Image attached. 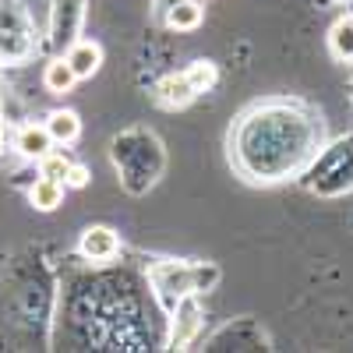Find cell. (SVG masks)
Instances as JSON below:
<instances>
[{"label": "cell", "mask_w": 353, "mask_h": 353, "mask_svg": "<svg viewBox=\"0 0 353 353\" xmlns=\"http://www.w3.org/2000/svg\"><path fill=\"white\" fill-rule=\"evenodd\" d=\"M325 141V124L304 103H265L244 113L237 134H230V156L241 173L258 184H279L304 173Z\"/></svg>", "instance_id": "6da1fadb"}, {"label": "cell", "mask_w": 353, "mask_h": 353, "mask_svg": "<svg viewBox=\"0 0 353 353\" xmlns=\"http://www.w3.org/2000/svg\"><path fill=\"white\" fill-rule=\"evenodd\" d=\"M307 188L325 198L353 191V138H339L332 149L314 156L307 166Z\"/></svg>", "instance_id": "7a4b0ae2"}, {"label": "cell", "mask_w": 353, "mask_h": 353, "mask_svg": "<svg viewBox=\"0 0 353 353\" xmlns=\"http://www.w3.org/2000/svg\"><path fill=\"white\" fill-rule=\"evenodd\" d=\"M152 286H156V297L166 311L176 307V301L184 293L194 290V265H176V261H163L152 269Z\"/></svg>", "instance_id": "3957f363"}, {"label": "cell", "mask_w": 353, "mask_h": 353, "mask_svg": "<svg viewBox=\"0 0 353 353\" xmlns=\"http://www.w3.org/2000/svg\"><path fill=\"white\" fill-rule=\"evenodd\" d=\"M170 314H173V321H170V350H188L191 339H194L198 329H201V304H198V297H194V290L184 293Z\"/></svg>", "instance_id": "277c9868"}, {"label": "cell", "mask_w": 353, "mask_h": 353, "mask_svg": "<svg viewBox=\"0 0 353 353\" xmlns=\"http://www.w3.org/2000/svg\"><path fill=\"white\" fill-rule=\"evenodd\" d=\"M78 251L85 261H113L121 254V237L110 226H88L78 241Z\"/></svg>", "instance_id": "5b68a950"}, {"label": "cell", "mask_w": 353, "mask_h": 353, "mask_svg": "<svg viewBox=\"0 0 353 353\" xmlns=\"http://www.w3.org/2000/svg\"><path fill=\"white\" fill-rule=\"evenodd\" d=\"M81 0H57L53 8V46L68 50L71 43H78V25H81Z\"/></svg>", "instance_id": "8992f818"}, {"label": "cell", "mask_w": 353, "mask_h": 353, "mask_svg": "<svg viewBox=\"0 0 353 353\" xmlns=\"http://www.w3.org/2000/svg\"><path fill=\"white\" fill-rule=\"evenodd\" d=\"M53 134L46 131V124H21L18 128V134H14V152L21 156V159H43V156H50L53 152Z\"/></svg>", "instance_id": "52a82bcc"}, {"label": "cell", "mask_w": 353, "mask_h": 353, "mask_svg": "<svg viewBox=\"0 0 353 353\" xmlns=\"http://www.w3.org/2000/svg\"><path fill=\"white\" fill-rule=\"evenodd\" d=\"M64 61L71 64V71L78 74V81H85V78H92L103 68V50L92 39H78V43H71L64 50Z\"/></svg>", "instance_id": "ba28073f"}, {"label": "cell", "mask_w": 353, "mask_h": 353, "mask_svg": "<svg viewBox=\"0 0 353 353\" xmlns=\"http://www.w3.org/2000/svg\"><path fill=\"white\" fill-rule=\"evenodd\" d=\"M194 96H198V92H194V85H191L188 74H166V78L156 85V103L166 106V110H181V106H188Z\"/></svg>", "instance_id": "9c48e42d"}, {"label": "cell", "mask_w": 353, "mask_h": 353, "mask_svg": "<svg viewBox=\"0 0 353 353\" xmlns=\"http://www.w3.org/2000/svg\"><path fill=\"white\" fill-rule=\"evenodd\" d=\"M329 53L339 64H353V14H343L329 28Z\"/></svg>", "instance_id": "30bf717a"}, {"label": "cell", "mask_w": 353, "mask_h": 353, "mask_svg": "<svg viewBox=\"0 0 353 353\" xmlns=\"http://www.w3.org/2000/svg\"><path fill=\"white\" fill-rule=\"evenodd\" d=\"M46 131L53 134L57 145H71L81 138V117L74 110H53L46 117Z\"/></svg>", "instance_id": "8fae6325"}, {"label": "cell", "mask_w": 353, "mask_h": 353, "mask_svg": "<svg viewBox=\"0 0 353 353\" xmlns=\"http://www.w3.org/2000/svg\"><path fill=\"white\" fill-rule=\"evenodd\" d=\"M43 85H46V92H53V96H68L71 88L78 85V74L71 71V64L64 61V57H53V61L43 68Z\"/></svg>", "instance_id": "7c38bea8"}, {"label": "cell", "mask_w": 353, "mask_h": 353, "mask_svg": "<svg viewBox=\"0 0 353 353\" xmlns=\"http://www.w3.org/2000/svg\"><path fill=\"white\" fill-rule=\"evenodd\" d=\"M0 36H32V21L21 0H0Z\"/></svg>", "instance_id": "4fadbf2b"}, {"label": "cell", "mask_w": 353, "mask_h": 353, "mask_svg": "<svg viewBox=\"0 0 353 353\" xmlns=\"http://www.w3.org/2000/svg\"><path fill=\"white\" fill-rule=\"evenodd\" d=\"M64 191H68L64 181H50V176H39V181L28 188V201H32L39 212H53L57 205L64 201Z\"/></svg>", "instance_id": "5bb4252c"}, {"label": "cell", "mask_w": 353, "mask_h": 353, "mask_svg": "<svg viewBox=\"0 0 353 353\" xmlns=\"http://www.w3.org/2000/svg\"><path fill=\"white\" fill-rule=\"evenodd\" d=\"M201 18H205V11L198 0H181V4H173L166 11V28H173V32H194Z\"/></svg>", "instance_id": "9a60e30c"}, {"label": "cell", "mask_w": 353, "mask_h": 353, "mask_svg": "<svg viewBox=\"0 0 353 353\" xmlns=\"http://www.w3.org/2000/svg\"><path fill=\"white\" fill-rule=\"evenodd\" d=\"M184 74L191 78V85H194V92H198V96H201V92H209V88L219 81V71H216L212 61H194Z\"/></svg>", "instance_id": "2e32d148"}, {"label": "cell", "mask_w": 353, "mask_h": 353, "mask_svg": "<svg viewBox=\"0 0 353 353\" xmlns=\"http://www.w3.org/2000/svg\"><path fill=\"white\" fill-rule=\"evenodd\" d=\"M68 170H71V163L61 152H50V156L39 159V176H50V181H64Z\"/></svg>", "instance_id": "e0dca14e"}, {"label": "cell", "mask_w": 353, "mask_h": 353, "mask_svg": "<svg viewBox=\"0 0 353 353\" xmlns=\"http://www.w3.org/2000/svg\"><path fill=\"white\" fill-rule=\"evenodd\" d=\"M64 188H68V191L88 188V170H85L81 163H71V170H68V176H64Z\"/></svg>", "instance_id": "ac0fdd59"}, {"label": "cell", "mask_w": 353, "mask_h": 353, "mask_svg": "<svg viewBox=\"0 0 353 353\" xmlns=\"http://www.w3.org/2000/svg\"><path fill=\"white\" fill-rule=\"evenodd\" d=\"M4 141H8V131H4V121H0V152H4Z\"/></svg>", "instance_id": "d6986e66"}]
</instances>
